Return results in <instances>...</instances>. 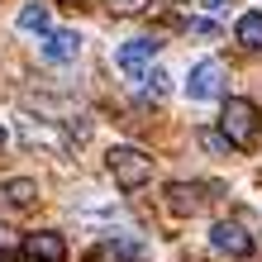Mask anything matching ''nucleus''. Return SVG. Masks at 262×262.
Masks as SVG:
<instances>
[{"mask_svg": "<svg viewBox=\"0 0 262 262\" xmlns=\"http://www.w3.org/2000/svg\"><path fill=\"white\" fill-rule=\"evenodd\" d=\"M105 167H110V177H115L119 191H138L152 177V158H148V152H138V148H110Z\"/></svg>", "mask_w": 262, "mask_h": 262, "instance_id": "obj_1", "label": "nucleus"}, {"mask_svg": "<svg viewBox=\"0 0 262 262\" xmlns=\"http://www.w3.org/2000/svg\"><path fill=\"white\" fill-rule=\"evenodd\" d=\"M220 134H224V138H229L234 148H248L253 138H257V105H253V100H243V96L224 100V115H220Z\"/></svg>", "mask_w": 262, "mask_h": 262, "instance_id": "obj_2", "label": "nucleus"}, {"mask_svg": "<svg viewBox=\"0 0 262 262\" xmlns=\"http://www.w3.org/2000/svg\"><path fill=\"white\" fill-rule=\"evenodd\" d=\"M210 200H214V186H200V181H172V186H167V210L181 214V220H186V214H200Z\"/></svg>", "mask_w": 262, "mask_h": 262, "instance_id": "obj_3", "label": "nucleus"}, {"mask_svg": "<svg viewBox=\"0 0 262 262\" xmlns=\"http://www.w3.org/2000/svg\"><path fill=\"white\" fill-rule=\"evenodd\" d=\"M158 48H162L158 38H129V43H119L115 62H119V72H124V76H134V81H138V76H143V67L158 57Z\"/></svg>", "mask_w": 262, "mask_h": 262, "instance_id": "obj_4", "label": "nucleus"}, {"mask_svg": "<svg viewBox=\"0 0 262 262\" xmlns=\"http://www.w3.org/2000/svg\"><path fill=\"white\" fill-rule=\"evenodd\" d=\"M210 243L220 253H229V257H253V238H248V229L243 224H234V220H220L210 229Z\"/></svg>", "mask_w": 262, "mask_h": 262, "instance_id": "obj_5", "label": "nucleus"}, {"mask_svg": "<svg viewBox=\"0 0 262 262\" xmlns=\"http://www.w3.org/2000/svg\"><path fill=\"white\" fill-rule=\"evenodd\" d=\"M224 91V67L220 62H200L191 72V81H186V96L191 100H210V96H220Z\"/></svg>", "mask_w": 262, "mask_h": 262, "instance_id": "obj_6", "label": "nucleus"}, {"mask_svg": "<svg viewBox=\"0 0 262 262\" xmlns=\"http://www.w3.org/2000/svg\"><path fill=\"white\" fill-rule=\"evenodd\" d=\"M24 257H34V262H62V257H67V243H62V234L38 229V234L24 238Z\"/></svg>", "mask_w": 262, "mask_h": 262, "instance_id": "obj_7", "label": "nucleus"}, {"mask_svg": "<svg viewBox=\"0 0 262 262\" xmlns=\"http://www.w3.org/2000/svg\"><path fill=\"white\" fill-rule=\"evenodd\" d=\"M76 53H81V38L72 29H48L43 34V57L48 62H76Z\"/></svg>", "mask_w": 262, "mask_h": 262, "instance_id": "obj_8", "label": "nucleus"}, {"mask_svg": "<svg viewBox=\"0 0 262 262\" xmlns=\"http://www.w3.org/2000/svg\"><path fill=\"white\" fill-rule=\"evenodd\" d=\"M14 24H19V34H48V29H53V19H48V5H38V0H34V5H24Z\"/></svg>", "mask_w": 262, "mask_h": 262, "instance_id": "obj_9", "label": "nucleus"}, {"mask_svg": "<svg viewBox=\"0 0 262 262\" xmlns=\"http://www.w3.org/2000/svg\"><path fill=\"white\" fill-rule=\"evenodd\" d=\"M238 43L253 48V53H262V14H243L238 19Z\"/></svg>", "mask_w": 262, "mask_h": 262, "instance_id": "obj_10", "label": "nucleus"}, {"mask_svg": "<svg viewBox=\"0 0 262 262\" xmlns=\"http://www.w3.org/2000/svg\"><path fill=\"white\" fill-rule=\"evenodd\" d=\"M5 200H10V205H34V200H38V186H34V181H5Z\"/></svg>", "mask_w": 262, "mask_h": 262, "instance_id": "obj_11", "label": "nucleus"}, {"mask_svg": "<svg viewBox=\"0 0 262 262\" xmlns=\"http://www.w3.org/2000/svg\"><path fill=\"white\" fill-rule=\"evenodd\" d=\"M143 81H148V96H167V81H172V76L167 72H148Z\"/></svg>", "mask_w": 262, "mask_h": 262, "instance_id": "obj_12", "label": "nucleus"}, {"mask_svg": "<svg viewBox=\"0 0 262 262\" xmlns=\"http://www.w3.org/2000/svg\"><path fill=\"white\" fill-rule=\"evenodd\" d=\"M200 143H205L210 152H224V148H234V143H229L224 134H210V129H200Z\"/></svg>", "mask_w": 262, "mask_h": 262, "instance_id": "obj_13", "label": "nucleus"}, {"mask_svg": "<svg viewBox=\"0 0 262 262\" xmlns=\"http://www.w3.org/2000/svg\"><path fill=\"white\" fill-rule=\"evenodd\" d=\"M110 10H119V14H138V10H148V0H110Z\"/></svg>", "mask_w": 262, "mask_h": 262, "instance_id": "obj_14", "label": "nucleus"}, {"mask_svg": "<svg viewBox=\"0 0 262 262\" xmlns=\"http://www.w3.org/2000/svg\"><path fill=\"white\" fill-rule=\"evenodd\" d=\"M191 34H200V38H214V34H220V24H214V19H191Z\"/></svg>", "mask_w": 262, "mask_h": 262, "instance_id": "obj_15", "label": "nucleus"}, {"mask_svg": "<svg viewBox=\"0 0 262 262\" xmlns=\"http://www.w3.org/2000/svg\"><path fill=\"white\" fill-rule=\"evenodd\" d=\"M200 5H205V10H224L229 0H200Z\"/></svg>", "mask_w": 262, "mask_h": 262, "instance_id": "obj_16", "label": "nucleus"}, {"mask_svg": "<svg viewBox=\"0 0 262 262\" xmlns=\"http://www.w3.org/2000/svg\"><path fill=\"white\" fill-rule=\"evenodd\" d=\"M62 5H81V0H62Z\"/></svg>", "mask_w": 262, "mask_h": 262, "instance_id": "obj_17", "label": "nucleus"}, {"mask_svg": "<svg viewBox=\"0 0 262 262\" xmlns=\"http://www.w3.org/2000/svg\"><path fill=\"white\" fill-rule=\"evenodd\" d=\"M19 262H34V257H19Z\"/></svg>", "mask_w": 262, "mask_h": 262, "instance_id": "obj_18", "label": "nucleus"}]
</instances>
